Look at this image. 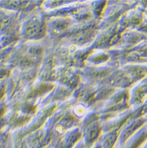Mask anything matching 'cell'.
<instances>
[{
  "label": "cell",
  "mask_w": 147,
  "mask_h": 148,
  "mask_svg": "<svg viewBox=\"0 0 147 148\" xmlns=\"http://www.w3.org/2000/svg\"><path fill=\"white\" fill-rule=\"evenodd\" d=\"M75 114H77V116L79 117H81V116H83L86 113V109L82 105H78L77 106H75V108L73 110Z\"/></svg>",
  "instance_id": "cell-1"
}]
</instances>
